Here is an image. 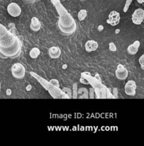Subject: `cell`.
<instances>
[{"label": "cell", "mask_w": 144, "mask_h": 146, "mask_svg": "<svg viewBox=\"0 0 144 146\" xmlns=\"http://www.w3.org/2000/svg\"><path fill=\"white\" fill-rule=\"evenodd\" d=\"M136 1H137L139 3H140V4H143L144 2V0H136Z\"/></svg>", "instance_id": "obj_33"}, {"label": "cell", "mask_w": 144, "mask_h": 146, "mask_svg": "<svg viewBox=\"0 0 144 146\" xmlns=\"http://www.w3.org/2000/svg\"><path fill=\"white\" fill-rule=\"evenodd\" d=\"M87 15V11L86 9H81L80 11L78 12V17L79 21H83V20L86 18Z\"/></svg>", "instance_id": "obj_18"}, {"label": "cell", "mask_w": 144, "mask_h": 146, "mask_svg": "<svg viewBox=\"0 0 144 146\" xmlns=\"http://www.w3.org/2000/svg\"><path fill=\"white\" fill-rule=\"evenodd\" d=\"M112 93L113 94L114 97V98H118L119 96H118V91H117V88H114L113 89H112Z\"/></svg>", "instance_id": "obj_26"}, {"label": "cell", "mask_w": 144, "mask_h": 146, "mask_svg": "<svg viewBox=\"0 0 144 146\" xmlns=\"http://www.w3.org/2000/svg\"><path fill=\"white\" fill-rule=\"evenodd\" d=\"M81 76L86 78L89 84L92 86L95 90L97 98H114L112 93V88H107L100 81L97 79L95 77H92L88 72H83L81 74Z\"/></svg>", "instance_id": "obj_2"}, {"label": "cell", "mask_w": 144, "mask_h": 146, "mask_svg": "<svg viewBox=\"0 0 144 146\" xmlns=\"http://www.w3.org/2000/svg\"><path fill=\"white\" fill-rule=\"evenodd\" d=\"M109 50H110L111 51H113V52L116 51V49H117V48H116V46L115 45L114 43H113V42L109 43Z\"/></svg>", "instance_id": "obj_23"}, {"label": "cell", "mask_w": 144, "mask_h": 146, "mask_svg": "<svg viewBox=\"0 0 144 146\" xmlns=\"http://www.w3.org/2000/svg\"><path fill=\"white\" fill-rule=\"evenodd\" d=\"M62 91L65 94L66 96H68L69 98H72V91L68 87H64L62 88Z\"/></svg>", "instance_id": "obj_19"}, {"label": "cell", "mask_w": 144, "mask_h": 146, "mask_svg": "<svg viewBox=\"0 0 144 146\" xmlns=\"http://www.w3.org/2000/svg\"><path fill=\"white\" fill-rule=\"evenodd\" d=\"M41 21H39L37 17H34L31 19V25H30V28H31V31H33L34 32H38L40 29H41Z\"/></svg>", "instance_id": "obj_13"}, {"label": "cell", "mask_w": 144, "mask_h": 146, "mask_svg": "<svg viewBox=\"0 0 144 146\" xmlns=\"http://www.w3.org/2000/svg\"><path fill=\"white\" fill-rule=\"evenodd\" d=\"M116 77L119 80H125L129 76V71L122 64H119L116 70Z\"/></svg>", "instance_id": "obj_10"}, {"label": "cell", "mask_w": 144, "mask_h": 146, "mask_svg": "<svg viewBox=\"0 0 144 146\" xmlns=\"http://www.w3.org/2000/svg\"><path fill=\"white\" fill-rule=\"evenodd\" d=\"M9 30L11 32L14 33V34H15L16 32H17L16 29L15 24H14V23H10V24H9Z\"/></svg>", "instance_id": "obj_22"}, {"label": "cell", "mask_w": 144, "mask_h": 146, "mask_svg": "<svg viewBox=\"0 0 144 146\" xmlns=\"http://www.w3.org/2000/svg\"><path fill=\"white\" fill-rule=\"evenodd\" d=\"M95 90L93 88H89V98H95Z\"/></svg>", "instance_id": "obj_25"}, {"label": "cell", "mask_w": 144, "mask_h": 146, "mask_svg": "<svg viewBox=\"0 0 144 146\" xmlns=\"http://www.w3.org/2000/svg\"><path fill=\"white\" fill-rule=\"evenodd\" d=\"M11 74L16 79H22L25 76V67L20 63H16L11 66Z\"/></svg>", "instance_id": "obj_6"}, {"label": "cell", "mask_w": 144, "mask_h": 146, "mask_svg": "<svg viewBox=\"0 0 144 146\" xmlns=\"http://www.w3.org/2000/svg\"><path fill=\"white\" fill-rule=\"evenodd\" d=\"M95 78H97V79L99 80V81H101V78H100V76H99V74H97L96 75H95Z\"/></svg>", "instance_id": "obj_32"}, {"label": "cell", "mask_w": 144, "mask_h": 146, "mask_svg": "<svg viewBox=\"0 0 144 146\" xmlns=\"http://www.w3.org/2000/svg\"><path fill=\"white\" fill-rule=\"evenodd\" d=\"M97 30H98V31L101 32V31H102L104 30V27L102 25H99V27H97Z\"/></svg>", "instance_id": "obj_30"}, {"label": "cell", "mask_w": 144, "mask_h": 146, "mask_svg": "<svg viewBox=\"0 0 144 146\" xmlns=\"http://www.w3.org/2000/svg\"><path fill=\"white\" fill-rule=\"evenodd\" d=\"M120 14L119 12L116 11H112L109 14V19L107 21V22L112 26H116L117 24H119V21H120Z\"/></svg>", "instance_id": "obj_11"}, {"label": "cell", "mask_w": 144, "mask_h": 146, "mask_svg": "<svg viewBox=\"0 0 144 146\" xmlns=\"http://www.w3.org/2000/svg\"><path fill=\"white\" fill-rule=\"evenodd\" d=\"M0 87H1V82H0Z\"/></svg>", "instance_id": "obj_39"}, {"label": "cell", "mask_w": 144, "mask_h": 146, "mask_svg": "<svg viewBox=\"0 0 144 146\" xmlns=\"http://www.w3.org/2000/svg\"><path fill=\"white\" fill-rule=\"evenodd\" d=\"M7 11L13 17H17L21 15V9L16 3H10L7 7Z\"/></svg>", "instance_id": "obj_8"}, {"label": "cell", "mask_w": 144, "mask_h": 146, "mask_svg": "<svg viewBox=\"0 0 144 146\" xmlns=\"http://www.w3.org/2000/svg\"><path fill=\"white\" fill-rule=\"evenodd\" d=\"M133 0H126V4H125L124 7V12H127V11L129 10V7H130L131 4L132 3Z\"/></svg>", "instance_id": "obj_20"}, {"label": "cell", "mask_w": 144, "mask_h": 146, "mask_svg": "<svg viewBox=\"0 0 144 146\" xmlns=\"http://www.w3.org/2000/svg\"><path fill=\"white\" fill-rule=\"evenodd\" d=\"M31 88V86H30V85H28V87H27V88H26L27 91H30V89H29V88Z\"/></svg>", "instance_id": "obj_34"}, {"label": "cell", "mask_w": 144, "mask_h": 146, "mask_svg": "<svg viewBox=\"0 0 144 146\" xmlns=\"http://www.w3.org/2000/svg\"><path fill=\"white\" fill-rule=\"evenodd\" d=\"M139 64H140L141 68H144V55H142L139 58Z\"/></svg>", "instance_id": "obj_28"}, {"label": "cell", "mask_w": 144, "mask_h": 146, "mask_svg": "<svg viewBox=\"0 0 144 146\" xmlns=\"http://www.w3.org/2000/svg\"><path fill=\"white\" fill-rule=\"evenodd\" d=\"M32 76H34L40 84H41L42 86H43L44 88L46 89V91H48L50 94V95L54 98H59V99H62V98H69L68 96L65 95L63 92L62 91V90L60 89V88H57V87L54 86L53 84H51L49 81H46L45 79H44L43 78L41 77L40 76H38V74H35L34 72H30Z\"/></svg>", "instance_id": "obj_3"}, {"label": "cell", "mask_w": 144, "mask_h": 146, "mask_svg": "<svg viewBox=\"0 0 144 146\" xmlns=\"http://www.w3.org/2000/svg\"><path fill=\"white\" fill-rule=\"evenodd\" d=\"M49 82L51 83V84H53L54 86L57 87V88H60L59 81H58L57 79H51V80H50Z\"/></svg>", "instance_id": "obj_24"}, {"label": "cell", "mask_w": 144, "mask_h": 146, "mask_svg": "<svg viewBox=\"0 0 144 146\" xmlns=\"http://www.w3.org/2000/svg\"><path fill=\"white\" fill-rule=\"evenodd\" d=\"M22 44L19 38L15 44L10 47L4 48L0 46V57L1 58H15L21 54Z\"/></svg>", "instance_id": "obj_5"}, {"label": "cell", "mask_w": 144, "mask_h": 146, "mask_svg": "<svg viewBox=\"0 0 144 146\" xmlns=\"http://www.w3.org/2000/svg\"><path fill=\"white\" fill-rule=\"evenodd\" d=\"M51 1L55 6L57 12L59 14L58 27L61 34L65 36H70L73 34L77 29V24L75 19L67 11L66 9L62 5L60 0Z\"/></svg>", "instance_id": "obj_1"}, {"label": "cell", "mask_w": 144, "mask_h": 146, "mask_svg": "<svg viewBox=\"0 0 144 146\" xmlns=\"http://www.w3.org/2000/svg\"><path fill=\"white\" fill-rule=\"evenodd\" d=\"M22 1H24V2L27 3V4H32V3L35 2L36 0H22Z\"/></svg>", "instance_id": "obj_29"}, {"label": "cell", "mask_w": 144, "mask_h": 146, "mask_svg": "<svg viewBox=\"0 0 144 146\" xmlns=\"http://www.w3.org/2000/svg\"><path fill=\"white\" fill-rule=\"evenodd\" d=\"M18 37L0 24V46L7 48L14 45Z\"/></svg>", "instance_id": "obj_4"}, {"label": "cell", "mask_w": 144, "mask_h": 146, "mask_svg": "<svg viewBox=\"0 0 144 146\" xmlns=\"http://www.w3.org/2000/svg\"><path fill=\"white\" fill-rule=\"evenodd\" d=\"M48 54L50 58H58L61 55V50L58 46H52L48 49Z\"/></svg>", "instance_id": "obj_12"}, {"label": "cell", "mask_w": 144, "mask_h": 146, "mask_svg": "<svg viewBox=\"0 0 144 146\" xmlns=\"http://www.w3.org/2000/svg\"><path fill=\"white\" fill-rule=\"evenodd\" d=\"M119 31H120V30H119V29H116V34H118Z\"/></svg>", "instance_id": "obj_35"}, {"label": "cell", "mask_w": 144, "mask_h": 146, "mask_svg": "<svg viewBox=\"0 0 144 146\" xmlns=\"http://www.w3.org/2000/svg\"><path fill=\"white\" fill-rule=\"evenodd\" d=\"M11 94V91L10 89H7V96H10Z\"/></svg>", "instance_id": "obj_31"}, {"label": "cell", "mask_w": 144, "mask_h": 146, "mask_svg": "<svg viewBox=\"0 0 144 146\" xmlns=\"http://www.w3.org/2000/svg\"><path fill=\"white\" fill-rule=\"evenodd\" d=\"M144 19V10L143 9H137L132 14V21L136 25H140Z\"/></svg>", "instance_id": "obj_7"}, {"label": "cell", "mask_w": 144, "mask_h": 146, "mask_svg": "<svg viewBox=\"0 0 144 146\" xmlns=\"http://www.w3.org/2000/svg\"><path fill=\"white\" fill-rule=\"evenodd\" d=\"M124 91L126 95L130 96H134L136 92V82L134 81H132V80L128 81L125 85Z\"/></svg>", "instance_id": "obj_9"}, {"label": "cell", "mask_w": 144, "mask_h": 146, "mask_svg": "<svg viewBox=\"0 0 144 146\" xmlns=\"http://www.w3.org/2000/svg\"><path fill=\"white\" fill-rule=\"evenodd\" d=\"M60 1H65V0H60Z\"/></svg>", "instance_id": "obj_38"}, {"label": "cell", "mask_w": 144, "mask_h": 146, "mask_svg": "<svg viewBox=\"0 0 144 146\" xmlns=\"http://www.w3.org/2000/svg\"><path fill=\"white\" fill-rule=\"evenodd\" d=\"M140 41H135L132 44L129 46L127 48V52L130 55H135L139 51V48L140 47Z\"/></svg>", "instance_id": "obj_15"}, {"label": "cell", "mask_w": 144, "mask_h": 146, "mask_svg": "<svg viewBox=\"0 0 144 146\" xmlns=\"http://www.w3.org/2000/svg\"><path fill=\"white\" fill-rule=\"evenodd\" d=\"M63 66H64V67H63V68H67V65H64Z\"/></svg>", "instance_id": "obj_36"}, {"label": "cell", "mask_w": 144, "mask_h": 146, "mask_svg": "<svg viewBox=\"0 0 144 146\" xmlns=\"http://www.w3.org/2000/svg\"><path fill=\"white\" fill-rule=\"evenodd\" d=\"M80 1H85V0H80Z\"/></svg>", "instance_id": "obj_37"}, {"label": "cell", "mask_w": 144, "mask_h": 146, "mask_svg": "<svg viewBox=\"0 0 144 146\" xmlns=\"http://www.w3.org/2000/svg\"><path fill=\"white\" fill-rule=\"evenodd\" d=\"M78 84L75 83L73 85V94H72V98H78Z\"/></svg>", "instance_id": "obj_21"}, {"label": "cell", "mask_w": 144, "mask_h": 146, "mask_svg": "<svg viewBox=\"0 0 144 146\" xmlns=\"http://www.w3.org/2000/svg\"><path fill=\"white\" fill-rule=\"evenodd\" d=\"M40 54H41V51H40L39 48H36V47H35V48H33L29 52L30 57H31V58H38V56L40 55Z\"/></svg>", "instance_id": "obj_17"}, {"label": "cell", "mask_w": 144, "mask_h": 146, "mask_svg": "<svg viewBox=\"0 0 144 146\" xmlns=\"http://www.w3.org/2000/svg\"><path fill=\"white\" fill-rule=\"evenodd\" d=\"M80 82L82 84H85V85H87V84H89V82H88L87 80L82 76H81V78H80Z\"/></svg>", "instance_id": "obj_27"}, {"label": "cell", "mask_w": 144, "mask_h": 146, "mask_svg": "<svg viewBox=\"0 0 144 146\" xmlns=\"http://www.w3.org/2000/svg\"><path fill=\"white\" fill-rule=\"evenodd\" d=\"M98 43L95 40H89L85 43V49L87 52H92L97 49Z\"/></svg>", "instance_id": "obj_14"}, {"label": "cell", "mask_w": 144, "mask_h": 146, "mask_svg": "<svg viewBox=\"0 0 144 146\" xmlns=\"http://www.w3.org/2000/svg\"><path fill=\"white\" fill-rule=\"evenodd\" d=\"M78 98H89V91L86 88H80L78 91Z\"/></svg>", "instance_id": "obj_16"}]
</instances>
